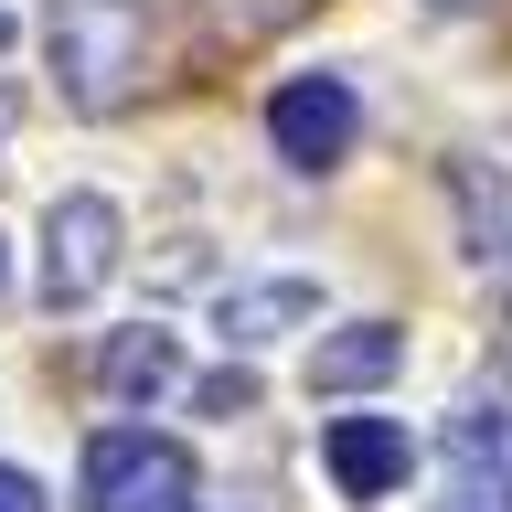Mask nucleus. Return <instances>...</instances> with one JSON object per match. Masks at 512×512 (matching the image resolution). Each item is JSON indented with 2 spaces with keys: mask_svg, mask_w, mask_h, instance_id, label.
Segmentation results:
<instances>
[{
  "mask_svg": "<svg viewBox=\"0 0 512 512\" xmlns=\"http://www.w3.org/2000/svg\"><path fill=\"white\" fill-rule=\"evenodd\" d=\"M150 0H54L43 11V54H54V86L75 118H118L128 96L150 86Z\"/></svg>",
  "mask_w": 512,
  "mask_h": 512,
  "instance_id": "nucleus-1",
  "label": "nucleus"
},
{
  "mask_svg": "<svg viewBox=\"0 0 512 512\" xmlns=\"http://www.w3.org/2000/svg\"><path fill=\"white\" fill-rule=\"evenodd\" d=\"M86 512H192V448L182 438H150V427H96L86 438V470H75Z\"/></svg>",
  "mask_w": 512,
  "mask_h": 512,
  "instance_id": "nucleus-2",
  "label": "nucleus"
},
{
  "mask_svg": "<svg viewBox=\"0 0 512 512\" xmlns=\"http://www.w3.org/2000/svg\"><path fill=\"white\" fill-rule=\"evenodd\" d=\"M118 235L128 224L107 192H54V214H43V310H86L118 278Z\"/></svg>",
  "mask_w": 512,
  "mask_h": 512,
  "instance_id": "nucleus-3",
  "label": "nucleus"
},
{
  "mask_svg": "<svg viewBox=\"0 0 512 512\" xmlns=\"http://www.w3.org/2000/svg\"><path fill=\"white\" fill-rule=\"evenodd\" d=\"M267 139H278L288 171H342L352 139H363V96H352V75H288V86L267 96Z\"/></svg>",
  "mask_w": 512,
  "mask_h": 512,
  "instance_id": "nucleus-4",
  "label": "nucleus"
},
{
  "mask_svg": "<svg viewBox=\"0 0 512 512\" xmlns=\"http://www.w3.org/2000/svg\"><path fill=\"white\" fill-rule=\"evenodd\" d=\"M320 470L342 502H384V491H406L416 448H406V416H320Z\"/></svg>",
  "mask_w": 512,
  "mask_h": 512,
  "instance_id": "nucleus-5",
  "label": "nucleus"
},
{
  "mask_svg": "<svg viewBox=\"0 0 512 512\" xmlns=\"http://www.w3.org/2000/svg\"><path fill=\"white\" fill-rule=\"evenodd\" d=\"M384 374H406V331L395 320H342L310 352V395H374Z\"/></svg>",
  "mask_w": 512,
  "mask_h": 512,
  "instance_id": "nucleus-6",
  "label": "nucleus"
},
{
  "mask_svg": "<svg viewBox=\"0 0 512 512\" xmlns=\"http://www.w3.org/2000/svg\"><path fill=\"white\" fill-rule=\"evenodd\" d=\"M438 448H448L459 480H512V384H470Z\"/></svg>",
  "mask_w": 512,
  "mask_h": 512,
  "instance_id": "nucleus-7",
  "label": "nucleus"
},
{
  "mask_svg": "<svg viewBox=\"0 0 512 512\" xmlns=\"http://www.w3.org/2000/svg\"><path fill=\"white\" fill-rule=\"evenodd\" d=\"M310 310H320L310 278H246V288H224V352H267L278 331H299Z\"/></svg>",
  "mask_w": 512,
  "mask_h": 512,
  "instance_id": "nucleus-8",
  "label": "nucleus"
},
{
  "mask_svg": "<svg viewBox=\"0 0 512 512\" xmlns=\"http://www.w3.org/2000/svg\"><path fill=\"white\" fill-rule=\"evenodd\" d=\"M96 374H107V395H118V406H150V395H171V384H182V342H171V331H107Z\"/></svg>",
  "mask_w": 512,
  "mask_h": 512,
  "instance_id": "nucleus-9",
  "label": "nucleus"
},
{
  "mask_svg": "<svg viewBox=\"0 0 512 512\" xmlns=\"http://www.w3.org/2000/svg\"><path fill=\"white\" fill-rule=\"evenodd\" d=\"M448 192H459V235H470V256H512V171H491V160H448Z\"/></svg>",
  "mask_w": 512,
  "mask_h": 512,
  "instance_id": "nucleus-10",
  "label": "nucleus"
},
{
  "mask_svg": "<svg viewBox=\"0 0 512 512\" xmlns=\"http://www.w3.org/2000/svg\"><path fill=\"white\" fill-rule=\"evenodd\" d=\"M427 512H512V480H448V502Z\"/></svg>",
  "mask_w": 512,
  "mask_h": 512,
  "instance_id": "nucleus-11",
  "label": "nucleus"
},
{
  "mask_svg": "<svg viewBox=\"0 0 512 512\" xmlns=\"http://www.w3.org/2000/svg\"><path fill=\"white\" fill-rule=\"evenodd\" d=\"M0 512H43V480L11 470V459H0Z\"/></svg>",
  "mask_w": 512,
  "mask_h": 512,
  "instance_id": "nucleus-12",
  "label": "nucleus"
},
{
  "mask_svg": "<svg viewBox=\"0 0 512 512\" xmlns=\"http://www.w3.org/2000/svg\"><path fill=\"white\" fill-rule=\"evenodd\" d=\"M0 278H11V246H0Z\"/></svg>",
  "mask_w": 512,
  "mask_h": 512,
  "instance_id": "nucleus-13",
  "label": "nucleus"
},
{
  "mask_svg": "<svg viewBox=\"0 0 512 512\" xmlns=\"http://www.w3.org/2000/svg\"><path fill=\"white\" fill-rule=\"evenodd\" d=\"M0 43H11V11H0Z\"/></svg>",
  "mask_w": 512,
  "mask_h": 512,
  "instance_id": "nucleus-14",
  "label": "nucleus"
},
{
  "mask_svg": "<svg viewBox=\"0 0 512 512\" xmlns=\"http://www.w3.org/2000/svg\"><path fill=\"white\" fill-rule=\"evenodd\" d=\"M448 11H459V0H448Z\"/></svg>",
  "mask_w": 512,
  "mask_h": 512,
  "instance_id": "nucleus-15",
  "label": "nucleus"
}]
</instances>
